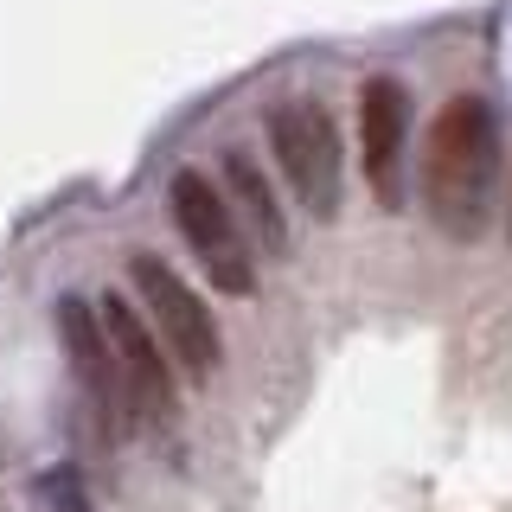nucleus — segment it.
<instances>
[{"label": "nucleus", "instance_id": "7", "mask_svg": "<svg viewBox=\"0 0 512 512\" xmlns=\"http://www.w3.org/2000/svg\"><path fill=\"white\" fill-rule=\"evenodd\" d=\"M404 141H410V90L397 77H372L359 90V148H365V180L378 205H404Z\"/></svg>", "mask_w": 512, "mask_h": 512}, {"label": "nucleus", "instance_id": "9", "mask_svg": "<svg viewBox=\"0 0 512 512\" xmlns=\"http://www.w3.org/2000/svg\"><path fill=\"white\" fill-rule=\"evenodd\" d=\"M39 512H90V500H84V480H77L71 468H52V474H39Z\"/></svg>", "mask_w": 512, "mask_h": 512}, {"label": "nucleus", "instance_id": "2", "mask_svg": "<svg viewBox=\"0 0 512 512\" xmlns=\"http://www.w3.org/2000/svg\"><path fill=\"white\" fill-rule=\"evenodd\" d=\"M128 276H135V295H141V308H148V327H154L160 352H167L192 384L212 378V365H218V320H212V308H205L199 295H192V282L167 263V256H148V250L135 256Z\"/></svg>", "mask_w": 512, "mask_h": 512}, {"label": "nucleus", "instance_id": "4", "mask_svg": "<svg viewBox=\"0 0 512 512\" xmlns=\"http://www.w3.org/2000/svg\"><path fill=\"white\" fill-rule=\"evenodd\" d=\"M167 199H173V224H180L186 250L205 263V276H212L224 295H250V288H256V263H250L244 231H237L231 199H224L205 173H192V167L173 173Z\"/></svg>", "mask_w": 512, "mask_h": 512}, {"label": "nucleus", "instance_id": "5", "mask_svg": "<svg viewBox=\"0 0 512 512\" xmlns=\"http://www.w3.org/2000/svg\"><path fill=\"white\" fill-rule=\"evenodd\" d=\"M52 320H58L64 365H71V378H77V391H84V404L96 410L103 436H122V429H128V391H122V372H116V352H109L103 314H96L84 295H64Z\"/></svg>", "mask_w": 512, "mask_h": 512}, {"label": "nucleus", "instance_id": "8", "mask_svg": "<svg viewBox=\"0 0 512 512\" xmlns=\"http://www.w3.org/2000/svg\"><path fill=\"white\" fill-rule=\"evenodd\" d=\"M224 180H231L237 218H244L269 250H282V244H288V224H282V205H276V192H269L263 167L250 160V148H224Z\"/></svg>", "mask_w": 512, "mask_h": 512}, {"label": "nucleus", "instance_id": "3", "mask_svg": "<svg viewBox=\"0 0 512 512\" xmlns=\"http://www.w3.org/2000/svg\"><path fill=\"white\" fill-rule=\"evenodd\" d=\"M269 148H276L288 186L308 212L320 218L340 212V128L314 96H282L269 109Z\"/></svg>", "mask_w": 512, "mask_h": 512}, {"label": "nucleus", "instance_id": "1", "mask_svg": "<svg viewBox=\"0 0 512 512\" xmlns=\"http://www.w3.org/2000/svg\"><path fill=\"white\" fill-rule=\"evenodd\" d=\"M500 180V128L480 96H448L423 141V205L448 237H480Z\"/></svg>", "mask_w": 512, "mask_h": 512}, {"label": "nucleus", "instance_id": "6", "mask_svg": "<svg viewBox=\"0 0 512 512\" xmlns=\"http://www.w3.org/2000/svg\"><path fill=\"white\" fill-rule=\"evenodd\" d=\"M96 314H103L109 352H116L128 410L148 416V423H173V359L160 352V340H154L148 320H141V308H135V301H116V295H109Z\"/></svg>", "mask_w": 512, "mask_h": 512}]
</instances>
